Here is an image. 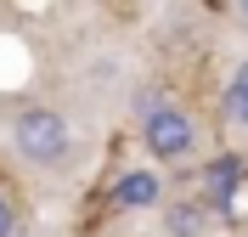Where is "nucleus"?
<instances>
[{
  "mask_svg": "<svg viewBox=\"0 0 248 237\" xmlns=\"http://www.w3.org/2000/svg\"><path fill=\"white\" fill-rule=\"evenodd\" d=\"M12 142H17V153L29 158V164L57 170V164L74 158V125H68L57 108H23L12 119Z\"/></svg>",
  "mask_w": 248,
  "mask_h": 237,
  "instance_id": "nucleus-1",
  "label": "nucleus"
},
{
  "mask_svg": "<svg viewBox=\"0 0 248 237\" xmlns=\"http://www.w3.org/2000/svg\"><path fill=\"white\" fill-rule=\"evenodd\" d=\"M141 125V142H147V153L158 158V164H181V158L198 153V125H192V113L181 108H153L147 119H136Z\"/></svg>",
  "mask_w": 248,
  "mask_h": 237,
  "instance_id": "nucleus-2",
  "label": "nucleus"
},
{
  "mask_svg": "<svg viewBox=\"0 0 248 237\" xmlns=\"http://www.w3.org/2000/svg\"><path fill=\"white\" fill-rule=\"evenodd\" d=\"M243 181H248V158L243 153H220L209 170H203V198H209V209H226L237 204V192H243Z\"/></svg>",
  "mask_w": 248,
  "mask_h": 237,
  "instance_id": "nucleus-3",
  "label": "nucleus"
},
{
  "mask_svg": "<svg viewBox=\"0 0 248 237\" xmlns=\"http://www.w3.org/2000/svg\"><path fill=\"white\" fill-rule=\"evenodd\" d=\"M164 204V175L158 170H124L119 181H113V209H136V215H147V209Z\"/></svg>",
  "mask_w": 248,
  "mask_h": 237,
  "instance_id": "nucleus-4",
  "label": "nucleus"
},
{
  "mask_svg": "<svg viewBox=\"0 0 248 237\" xmlns=\"http://www.w3.org/2000/svg\"><path fill=\"white\" fill-rule=\"evenodd\" d=\"M164 232H170V237H203V232H209V204L175 198V204L164 209Z\"/></svg>",
  "mask_w": 248,
  "mask_h": 237,
  "instance_id": "nucleus-5",
  "label": "nucleus"
},
{
  "mask_svg": "<svg viewBox=\"0 0 248 237\" xmlns=\"http://www.w3.org/2000/svg\"><path fill=\"white\" fill-rule=\"evenodd\" d=\"M226 125H237V130H248V63H237L232 68V79H226Z\"/></svg>",
  "mask_w": 248,
  "mask_h": 237,
  "instance_id": "nucleus-6",
  "label": "nucleus"
},
{
  "mask_svg": "<svg viewBox=\"0 0 248 237\" xmlns=\"http://www.w3.org/2000/svg\"><path fill=\"white\" fill-rule=\"evenodd\" d=\"M153 108H164V91H158V85H141L136 91V119H147Z\"/></svg>",
  "mask_w": 248,
  "mask_h": 237,
  "instance_id": "nucleus-7",
  "label": "nucleus"
},
{
  "mask_svg": "<svg viewBox=\"0 0 248 237\" xmlns=\"http://www.w3.org/2000/svg\"><path fill=\"white\" fill-rule=\"evenodd\" d=\"M0 237H17V209H12V198H0Z\"/></svg>",
  "mask_w": 248,
  "mask_h": 237,
  "instance_id": "nucleus-8",
  "label": "nucleus"
},
{
  "mask_svg": "<svg viewBox=\"0 0 248 237\" xmlns=\"http://www.w3.org/2000/svg\"><path fill=\"white\" fill-rule=\"evenodd\" d=\"M237 12H243V17H248V0H237Z\"/></svg>",
  "mask_w": 248,
  "mask_h": 237,
  "instance_id": "nucleus-9",
  "label": "nucleus"
}]
</instances>
